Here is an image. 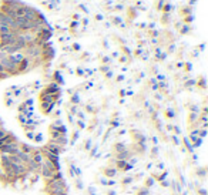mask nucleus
Masks as SVG:
<instances>
[{"label":"nucleus","instance_id":"f257e3e1","mask_svg":"<svg viewBox=\"0 0 208 195\" xmlns=\"http://www.w3.org/2000/svg\"><path fill=\"white\" fill-rule=\"evenodd\" d=\"M44 192L47 195L57 194V192H69V188H67L66 181L61 178V180L53 181V182H49V184H44Z\"/></svg>","mask_w":208,"mask_h":195},{"label":"nucleus","instance_id":"f03ea898","mask_svg":"<svg viewBox=\"0 0 208 195\" xmlns=\"http://www.w3.org/2000/svg\"><path fill=\"white\" fill-rule=\"evenodd\" d=\"M39 150H40V152H42V155H43L44 159L50 161L51 164L56 167L57 170H60V157H57V155H54V154L49 152L47 150H46V147H42V148H39Z\"/></svg>","mask_w":208,"mask_h":195},{"label":"nucleus","instance_id":"7ed1b4c3","mask_svg":"<svg viewBox=\"0 0 208 195\" xmlns=\"http://www.w3.org/2000/svg\"><path fill=\"white\" fill-rule=\"evenodd\" d=\"M19 145H20L19 141L9 143V144H3L1 147H0V154H7V155H12V154H15V152L19 150Z\"/></svg>","mask_w":208,"mask_h":195},{"label":"nucleus","instance_id":"20e7f679","mask_svg":"<svg viewBox=\"0 0 208 195\" xmlns=\"http://www.w3.org/2000/svg\"><path fill=\"white\" fill-rule=\"evenodd\" d=\"M44 147H46V150H47L49 152L54 154V155H57V157H60V154L64 152V147H60V145L54 144V143H51V141H49Z\"/></svg>","mask_w":208,"mask_h":195},{"label":"nucleus","instance_id":"39448f33","mask_svg":"<svg viewBox=\"0 0 208 195\" xmlns=\"http://www.w3.org/2000/svg\"><path fill=\"white\" fill-rule=\"evenodd\" d=\"M118 174V171L115 170V167H106V168H103V177H106V178H110V180H113L115 175Z\"/></svg>","mask_w":208,"mask_h":195},{"label":"nucleus","instance_id":"423d86ee","mask_svg":"<svg viewBox=\"0 0 208 195\" xmlns=\"http://www.w3.org/2000/svg\"><path fill=\"white\" fill-rule=\"evenodd\" d=\"M53 107H54V103H42V110L44 114H50Z\"/></svg>","mask_w":208,"mask_h":195},{"label":"nucleus","instance_id":"0eeeda50","mask_svg":"<svg viewBox=\"0 0 208 195\" xmlns=\"http://www.w3.org/2000/svg\"><path fill=\"white\" fill-rule=\"evenodd\" d=\"M19 150L30 155L31 152L34 151V147H31V145H29V144H20V145H19Z\"/></svg>","mask_w":208,"mask_h":195},{"label":"nucleus","instance_id":"6e6552de","mask_svg":"<svg viewBox=\"0 0 208 195\" xmlns=\"http://www.w3.org/2000/svg\"><path fill=\"white\" fill-rule=\"evenodd\" d=\"M113 150H114V152L117 154V152L126 151L127 148H126V144H123V143H115V144L113 145Z\"/></svg>","mask_w":208,"mask_h":195},{"label":"nucleus","instance_id":"1a4fd4ad","mask_svg":"<svg viewBox=\"0 0 208 195\" xmlns=\"http://www.w3.org/2000/svg\"><path fill=\"white\" fill-rule=\"evenodd\" d=\"M167 175H168V171H164L163 174H153L151 177L154 178V181H160V182H161V181L165 180V177H167Z\"/></svg>","mask_w":208,"mask_h":195},{"label":"nucleus","instance_id":"9d476101","mask_svg":"<svg viewBox=\"0 0 208 195\" xmlns=\"http://www.w3.org/2000/svg\"><path fill=\"white\" fill-rule=\"evenodd\" d=\"M74 168H76V164H74V162H69V164H67V170H69V177H70V178H73V180L76 178V175H74Z\"/></svg>","mask_w":208,"mask_h":195},{"label":"nucleus","instance_id":"9b49d317","mask_svg":"<svg viewBox=\"0 0 208 195\" xmlns=\"http://www.w3.org/2000/svg\"><path fill=\"white\" fill-rule=\"evenodd\" d=\"M13 30L10 29L9 26H6V24H0V36L1 34H7V33H12Z\"/></svg>","mask_w":208,"mask_h":195},{"label":"nucleus","instance_id":"f8f14e48","mask_svg":"<svg viewBox=\"0 0 208 195\" xmlns=\"http://www.w3.org/2000/svg\"><path fill=\"white\" fill-rule=\"evenodd\" d=\"M153 185H154V178L153 177H147L144 180V188H151Z\"/></svg>","mask_w":208,"mask_h":195},{"label":"nucleus","instance_id":"ddd939ff","mask_svg":"<svg viewBox=\"0 0 208 195\" xmlns=\"http://www.w3.org/2000/svg\"><path fill=\"white\" fill-rule=\"evenodd\" d=\"M43 134L42 132H34V138H33V141L37 143V144H40V143H43Z\"/></svg>","mask_w":208,"mask_h":195},{"label":"nucleus","instance_id":"4468645a","mask_svg":"<svg viewBox=\"0 0 208 195\" xmlns=\"http://www.w3.org/2000/svg\"><path fill=\"white\" fill-rule=\"evenodd\" d=\"M133 181H134L133 180V177H124V178L121 180V185L123 187H127V185H130Z\"/></svg>","mask_w":208,"mask_h":195},{"label":"nucleus","instance_id":"2eb2a0df","mask_svg":"<svg viewBox=\"0 0 208 195\" xmlns=\"http://www.w3.org/2000/svg\"><path fill=\"white\" fill-rule=\"evenodd\" d=\"M148 194H150V189L148 188H144V187H141L136 192V195H148Z\"/></svg>","mask_w":208,"mask_h":195},{"label":"nucleus","instance_id":"dca6fc26","mask_svg":"<svg viewBox=\"0 0 208 195\" xmlns=\"http://www.w3.org/2000/svg\"><path fill=\"white\" fill-rule=\"evenodd\" d=\"M184 145H185L187 148H188V152H194V148H193V145H191V143H190V140L188 138H184Z\"/></svg>","mask_w":208,"mask_h":195},{"label":"nucleus","instance_id":"f3484780","mask_svg":"<svg viewBox=\"0 0 208 195\" xmlns=\"http://www.w3.org/2000/svg\"><path fill=\"white\" fill-rule=\"evenodd\" d=\"M74 184H76V188H77V189H83V188H84V184H83V180H81V178H76Z\"/></svg>","mask_w":208,"mask_h":195},{"label":"nucleus","instance_id":"a211bd4d","mask_svg":"<svg viewBox=\"0 0 208 195\" xmlns=\"http://www.w3.org/2000/svg\"><path fill=\"white\" fill-rule=\"evenodd\" d=\"M79 140V131H73V135H72V145H74L76 144V141Z\"/></svg>","mask_w":208,"mask_h":195},{"label":"nucleus","instance_id":"6ab92c4d","mask_svg":"<svg viewBox=\"0 0 208 195\" xmlns=\"http://www.w3.org/2000/svg\"><path fill=\"white\" fill-rule=\"evenodd\" d=\"M157 157H158V148H157V145H154L151 148V158H157Z\"/></svg>","mask_w":208,"mask_h":195},{"label":"nucleus","instance_id":"aec40b11","mask_svg":"<svg viewBox=\"0 0 208 195\" xmlns=\"http://www.w3.org/2000/svg\"><path fill=\"white\" fill-rule=\"evenodd\" d=\"M195 191H197V195H207V189H205V188L197 187L195 188Z\"/></svg>","mask_w":208,"mask_h":195},{"label":"nucleus","instance_id":"412c9836","mask_svg":"<svg viewBox=\"0 0 208 195\" xmlns=\"http://www.w3.org/2000/svg\"><path fill=\"white\" fill-rule=\"evenodd\" d=\"M91 150V140H87L84 143V151H90Z\"/></svg>","mask_w":208,"mask_h":195},{"label":"nucleus","instance_id":"4be33fe9","mask_svg":"<svg viewBox=\"0 0 208 195\" xmlns=\"http://www.w3.org/2000/svg\"><path fill=\"white\" fill-rule=\"evenodd\" d=\"M197 175L201 177V178H204V177H205V168H198V170H197Z\"/></svg>","mask_w":208,"mask_h":195},{"label":"nucleus","instance_id":"5701e85b","mask_svg":"<svg viewBox=\"0 0 208 195\" xmlns=\"http://www.w3.org/2000/svg\"><path fill=\"white\" fill-rule=\"evenodd\" d=\"M9 134V131L6 128H3V127H0V138H4L6 135Z\"/></svg>","mask_w":208,"mask_h":195},{"label":"nucleus","instance_id":"b1692460","mask_svg":"<svg viewBox=\"0 0 208 195\" xmlns=\"http://www.w3.org/2000/svg\"><path fill=\"white\" fill-rule=\"evenodd\" d=\"M54 79L57 80V83H56V84H63V79H61V76H60L58 73H54Z\"/></svg>","mask_w":208,"mask_h":195},{"label":"nucleus","instance_id":"393cba45","mask_svg":"<svg viewBox=\"0 0 208 195\" xmlns=\"http://www.w3.org/2000/svg\"><path fill=\"white\" fill-rule=\"evenodd\" d=\"M24 134H26V137L29 138V140L34 138V131H24Z\"/></svg>","mask_w":208,"mask_h":195},{"label":"nucleus","instance_id":"a878e982","mask_svg":"<svg viewBox=\"0 0 208 195\" xmlns=\"http://www.w3.org/2000/svg\"><path fill=\"white\" fill-rule=\"evenodd\" d=\"M97 181H99L100 185H107V178H106V177H100Z\"/></svg>","mask_w":208,"mask_h":195},{"label":"nucleus","instance_id":"bb28decb","mask_svg":"<svg viewBox=\"0 0 208 195\" xmlns=\"http://www.w3.org/2000/svg\"><path fill=\"white\" fill-rule=\"evenodd\" d=\"M77 125H79V130L86 128V124H84V121H83V120H79V121H77Z\"/></svg>","mask_w":208,"mask_h":195},{"label":"nucleus","instance_id":"cd10ccee","mask_svg":"<svg viewBox=\"0 0 208 195\" xmlns=\"http://www.w3.org/2000/svg\"><path fill=\"white\" fill-rule=\"evenodd\" d=\"M96 152H97V145L91 147V150H90V157H91V158H93L94 155H96Z\"/></svg>","mask_w":208,"mask_h":195},{"label":"nucleus","instance_id":"c85d7f7f","mask_svg":"<svg viewBox=\"0 0 208 195\" xmlns=\"http://www.w3.org/2000/svg\"><path fill=\"white\" fill-rule=\"evenodd\" d=\"M87 192H88V195H96V191H94L93 187H88V188H87Z\"/></svg>","mask_w":208,"mask_h":195},{"label":"nucleus","instance_id":"c756f323","mask_svg":"<svg viewBox=\"0 0 208 195\" xmlns=\"http://www.w3.org/2000/svg\"><path fill=\"white\" fill-rule=\"evenodd\" d=\"M113 185H115L114 178H113V180H107V187H113Z\"/></svg>","mask_w":208,"mask_h":195},{"label":"nucleus","instance_id":"7c9ffc66","mask_svg":"<svg viewBox=\"0 0 208 195\" xmlns=\"http://www.w3.org/2000/svg\"><path fill=\"white\" fill-rule=\"evenodd\" d=\"M172 143H174L175 145L180 144V141H178V138H177V135H172Z\"/></svg>","mask_w":208,"mask_h":195},{"label":"nucleus","instance_id":"2f4dec72","mask_svg":"<svg viewBox=\"0 0 208 195\" xmlns=\"http://www.w3.org/2000/svg\"><path fill=\"white\" fill-rule=\"evenodd\" d=\"M6 104H7V107H10V106L13 104V100H12V98H6Z\"/></svg>","mask_w":208,"mask_h":195},{"label":"nucleus","instance_id":"473e14b6","mask_svg":"<svg viewBox=\"0 0 208 195\" xmlns=\"http://www.w3.org/2000/svg\"><path fill=\"white\" fill-rule=\"evenodd\" d=\"M107 195H117V192H115L114 189H108V191H107Z\"/></svg>","mask_w":208,"mask_h":195},{"label":"nucleus","instance_id":"72a5a7b5","mask_svg":"<svg viewBox=\"0 0 208 195\" xmlns=\"http://www.w3.org/2000/svg\"><path fill=\"white\" fill-rule=\"evenodd\" d=\"M73 103H76V104H77V103H79V97H77V95H73Z\"/></svg>","mask_w":208,"mask_h":195},{"label":"nucleus","instance_id":"f704fd0d","mask_svg":"<svg viewBox=\"0 0 208 195\" xmlns=\"http://www.w3.org/2000/svg\"><path fill=\"white\" fill-rule=\"evenodd\" d=\"M160 184H161V187H168V182H167V181H161V182H160Z\"/></svg>","mask_w":208,"mask_h":195},{"label":"nucleus","instance_id":"c9c22d12","mask_svg":"<svg viewBox=\"0 0 208 195\" xmlns=\"http://www.w3.org/2000/svg\"><path fill=\"white\" fill-rule=\"evenodd\" d=\"M165 114H167V117H168V118H172V117H174V114H172L171 111H167Z\"/></svg>","mask_w":208,"mask_h":195},{"label":"nucleus","instance_id":"e433bc0d","mask_svg":"<svg viewBox=\"0 0 208 195\" xmlns=\"http://www.w3.org/2000/svg\"><path fill=\"white\" fill-rule=\"evenodd\" d=\"M50 195H69V192H57V194H50Z\"/></svg>","mask_w":208,"mask_h":195},{"label":"nucleus","instance_id":"4c0bfd02","mask_svg":"<svg viewBox=\"0 0 208 195\" xmlns=\"http://www.w3.org/2000/svg\"><path fill=\"white\" fill-rule=\"evenodd\" d=\"M157 143H158V140H157L155 137H153V144H154V145H157Z\"/></svg>","mask_w":208,"mask_h":195},{"label":"nucleus","instance_id":"58836bf2","mask_svg":"<svg viewBox=\"0 0 208 195\" xmlns=\"http://www.w3.org/2000/svg\"><path fill=\"white\" fill-rule=\"evenodd\" d=\"M157 167L160 168V170H163V168H164V164H161V162H160V164H157Z\"/></svg>","mask_w":208,"mask_h":195}]
</instances>
